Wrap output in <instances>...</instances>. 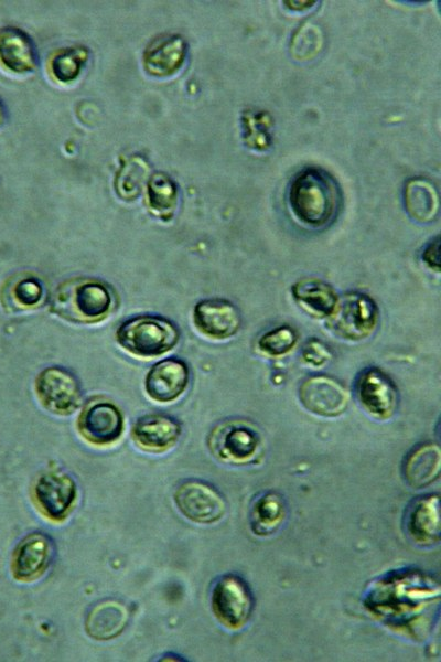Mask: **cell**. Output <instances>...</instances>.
Returning a JSON list of instances; mask_svg holds the SVG:
<instances>
[{
    "instance_id": "obj_1",
    "label": "cell",
    "mask_w": 441,
    "mask_h": 662,
    "mask_svg": "<svg viewBox=\"0 0 441 662\" xmlns=\"http://www.w3.org/2000/svg\"><path fill=\"white\" fill-rule=\"evenodd\" d=\"M115 290L89 277L71 278L54 290L50 310L72 323L90 324L105 320L116 308Z\"/></svg>"
},
{
    "instance_id": "obj_2",
    "label": "cell",
    "mask_w": 441,
    "mask_h": 662,
    "mask_svg": "<svg viewBox=\"0 0 441 662\" xmlns=\"http://www.w3.org/2000/svg\"><path fill=\"white\" fill-rule=\"evenodd\" d=\"M341 193L335 180L325 171L308 168L299 172L289 189V204L304 225L330 224L340 207Z\"/></svg>"
},
{
    "instance_id": "obj_3",
    "label": "cell",
    "mask_w": 441,
    "mask_h": 662,
    "mask_svg": "<svg viewBox=\"0 0 441 662\" xmlns=\"http://www.w3.org/2000/svg\"><path fill=\"white\" fill-rule=\"evenodd\" d=\"M180 330L171 320L155 314H139L125 320L116 340L127 352L141 357L159 356L173 349Z\"/></svg>"
},
{
    "instance_id": "obj_4",
    "label": "cell",
    "mask_w": 441,
    "mask_h": 662,
    "mask_svg": "<svg viewBox=\"0 0 441 662\" xmlns=\"http://www.w3.org/2000/svg\"><path fill=\"white\" fill-rule=\"evenodd\" d=\"M378 307L367 295L357 291L344 293L337 299L326 327L335 335L359 341L369 337L378 323Z\"/></svg>"
},
{
    "instance_id": "obj_5",
    "label": "cell",
    "mask_w": 441,
    "mask_h": 662,
    "mask_svg": "<svg viewBox=\"0 0 441 662\" xmlns=\"http://www.w3.org/2000/svg\"><path fill=\"white\" fill-rule=\"evenodd\" d=\"M35 394L41 405L55 415L73 414L82 404L79 381L63 366H47L35 378Z\"/></svg>"
},
{
    "instance_id": "obj_6",
    "label": "cell",
    "mask_w": 441,
    "mask_h": 662,
    "mask_svg": "<svg viewBox=\"0 0 441 662\" xmlns=\"http://www.w3.org/2000/svg\"><path fill=\"white\" fill-rule=\"evenodd\" d=\"M211 605L215 617L223 626L237 630L248 622L254 609V598L241 577L226 574L215 581Z\"/></svg>"
},
{
    "instance_id": "obj_7",
    "label": "cell",
    "mask_w": 441,
    "mask_h": 662,
    "mask_svg": "<svg viewBox=\"0 0 441 662\" xmlns=\"http://www.w3.org/2000/svg\"><path fill=\"white\" fill-rule=\"evenodd\" d=\"M208 447L219 459L243 465L256 458L261 449L257 430L243 420L224 421L208 436Z\"/></svg>"
},
{
    "instance_id": "obj_8",
    "label": "cell",
    "mask_w": 441,
    "mask_h": 662,
    "mask_svg": "<svg viewBox=\"0 0 441 662\" xmlns=\"http://www.w3.org/2000/svg\"><path fill=\"white\" fill-rule=\"evenodd\" d=\"M174 502L187 520L200 524L217 522L227 509L225 498L215 487L196 479L184 480L178 484Z\"/></svg>"
},
{
    "instance_id": "obj_9",
    "label": "cell",
    "mask_w": 441,
    "mask_h": 662,
    "mask_svg": "<svg viewBox=\"0 0 441 662\" xmlns=\"http://www.w3.org/2000/svg\"><path fill=\"white\" fill-rule=\"evenodd\" d=\"M80 435L89 442L107 446L117 441L123 431V417L111 402L95 398L89 401L77 419Z\"/></svg>"
},
{
    "instance_id": "obj_10",
    "label": "cell",
    "mask_w": 441,
    "mask_h": 662,
    "mask_svg": "<svg viewBox=\"0 0 441 662\" xmlns=\"http://www.w3.org/2000/svg\"><path fill=\"white\" fill-rule=\"evenodd\" d=\"M356 397L362 407L378 419L394 415L398 405V389L391 378L376 367L362 371L355 382Z\"/></svg>"
},
{
    "instance_id": "obj_11",
    "label": "cell",
    "mask_w": 441,
    "mask_h": 662,
    "mask_svg": "<svg viewBox=\"0 0 441 662\" xmlns=\"http://www.w3.org/2000/svg\"><path fill=\"white\" fill-rule=\"evenodd\" d=\"M299 398L305 409L323 417L340 416L349 402L344 385L336 378L322 374L309 376L301 383Z\"/></svg>"
},
{
    "instance_id": "obj_12",
    "label": "cell",
    "mask_w": 441,
    "mask_h": 662,
    "mask_svg": "<svg viewBox=\"0 0 441 662\" xmlns=\"http://www.w3.org/2000/svg\"><path fill=\"white\" fill-rule=\"evenodd\" d=\"M193 323L200 333L214 340L234 337L241 325L238 308L227 299L208 298L193 309Z\"/></svg>"
},
{
    "instance_id": "obj_13",
    "label": "cell",
    "mask_w": 441,
    "mask_h": 662,
    "mask_svg": "<svg viewBox=\"0 0 441 662\" xmlns=\"http://www.w3.org/2000/svg\"><path fill=\"white\" fill-rule=\"evenodd\" d=\"M55 556L53 538L44 532H32L18 544L12 560L13 576L34 580L42 576Z\"/></svg>"
},
{
    "instance_id": "obj_14",
    "label": "cell",
    "mask_w": 441,
    "mask_h": 662,
    "mask_svg": "<svg viewBox=\"0 0 441 662\" xmlns=\"http://www.w3.org/2000/svg\"><path fill=\"white\" fill-rule=\"evenodd\" d=\"M190 383V369L178 357H168L153 364L144 380L148 396L160 403L179 398Z\"/></svg>"
},
{
    "instance_id": "obj_15",
    "label": "cell",
    "mask_w": 441,
    "mask_h": 662,
    "mask_svg": "<svg viewBox=\"0 0 441 662\" xmlns=\"http://www.w3.org/2000/svg\"><path fill=\"white\" fill-rule=\"evenodd\" d=\"M34 495L37 505L47 517L62 521L75 502L76 483L67 473L46 472L37 479Z\"/></svg>"
},
{
    "instance_id": "obj_16",
    "label": "cell",
    "mask_w": 441,
    "mask_h": 662,
    "mask_svg": "<svg viewBox=\"0 0 441 662\" xmlns=\"http://www.w3.org/2000/svg\"><path fill=\"white\" fill-rule=\"evenodd\" d=\"M182 433L180 421L171 415L151 413L139 417L131 428L133 441L142 449L164 451L179 440Z\"/></svg>"
},
{
    "instance_id": "obj_17",
    "label": "cell",
    "mask_w": 441,
    "mask_h": 662,
    "mask_svg": "<svg viewBox=\"0 0 441 662\" xmlns=\"http://www.w3.org/2000/svg\"><path fill=\"white\" fill-rule=\"evenodd\" d=\"M187 52L184 39L178 34L160 35L143 52L146 71L159 77L173 75L183 65Z\"/></svg>"
},
{
    "instance_id": "obj_18",
    "label": "cell",
    "mask_w": 441,
    "mask_h": 662,
    "mask_svg": "<svg viewBox=\"0 0 441 662\" xmlns=\"http://www.w3.org/2000/svg\"><path fill=\"white\" fill-rule=\"evenodd\" d=\"M128 622L127 606L115 599H106L97 602L87 612L85 630L90 638L106 641L118 637Z\"/></svg>"
},
{
    "instance_id": "obj_19",
    "label": "cell",
    "mask_w": 441,
    "mask_h": 662,
    "mask_svg": "<svg viewBox=\"0 0 441 662\" xmlns=\"http://www.w3.org/2000/svg\"><path fill=\"white\" fill-rule=\"evenodd\" d=\"M0 60L15 73H28L36 68L39 58L32 39L17 28L0 30Z\"/></svg>"
},
{
    "instance_id": "obj_20",
    "label": "cell",
    "mask_w": 441,
    "mask_h": 662,
    "mask_svg": "<svg viewBox=\"0 0 441 662\" xmlns=\"http://www.w3.org/2000/svg\"><path fill=\"white\" fill-rule=\"evenodd\" d=\"M440 463L439 446L433 442H423L415 447L405 458L404 478L413 488L427 487L439 477Z\"/></svg>"
},
{
    "instance_id": "obj_21",
    "label": "cell",
    "mask_w": 441,
    "mask_h": 662,
    "mask_svg": "<svg viewBox=\"0 0 441 662\" xmlns=\"http://www.w3.org/2000/svg\"><path fill=\"white\" fill-rule=\"evenodd\" d=\"M406 526L413 541L420 544H432L439 540V498L422 496L413 502L406 517Z\"/></svg>"
},
{
    "instance_id": "obj_22",
    "label": "cell",
    "mask_w": 441,
    "mask_h": 662,
    "mask_svg": "<svg viewBox=\"0 0 441 662\" xmlns=\"http://www.w3.org/2000/svg\"><path fill=\"white\" fill-rule=\"evenodd\" d=\"M2 300L12 311L33 310L46 300V289L41 278L23 273L7 282Z\"/></svg>"
},
{
    "instance_id": "obj_23",
    "label": "cell",
    "mask_w": 441,
    "mask_h": 662,
    "mask_svg": "<svg viewBox=\"0 0 441 662\" xmlns=\"http://www.w3.org/2000/svg\"><path fill=\"white\" fill-rule=\"evenodd\" d=\"M294 300L309 313L327 318L337 302L334 288L327 282L316 278H304L291 287Z\"/></svg>"
},
{
    "instance_id": "obj_24",
    "label": "cell",
    "mask_w": 441,
    "mask_h": 662,
    "mask_svg": "<svg viewBox=\"0 0 441 662\" xmlns=\"http://www.w3.org/2000/svg\"><path fill=\"white\" fill-rule=\"evenodd\" d=\"M405 206L409 215L422 223L437 217L439 201L434 188L424 180H411L405 189Z\"/></svg>"
},
{
    "instance_id": "obj_25",
    "label": "cell",
    "mask_w": 441,
    "mask_h": 662,
    "mask_svg": "<svg viewBox=\"0 0 441 662\" xmlns=\"http://www.w3.org/2000/svg\"><path fill=\"white\" fill-rule=\"evenodd\" d=\"M148 205L157 214L169 216L178 204V188L165 173H154L147 183Z\"/></svg>"
},
{
    "instance_id": "obj_26",
    "label": "cell",
    "mask_w": 441,
    "mask_h": 662,
    "mask_svg": "<svg viewBox=\"0 0 441 662\" xmlns=\"http://www.w3.org/2000/svg\"><path fill=\"white\" fill-rule=\"evenodd\" d=\"M148 170L147 161L139 156H133L123 162L115 180L117 194L123 200L137 197L147 178Z\"/></svg>"
},
{
    "instance_id": "obj_27",
    "label": "cell",
    "mask_w": 441,
    "mask_h": 662,
    "mask_svg": "<svg viewBox=\"0 0 441 662\" xmlns=\"http://www.w3.org/2000/svg\"><path fill=\"white\" fill-rule=\"evenodd\" d=\"M87 57L86 47L64 49L51 60V72L62 83L72 82L79 75Z\"/></svg>"
},
{
    "instance_id": "obj_28",
    "label": "cell",
    "mask_w": 441,
    "mask_h": 662,
    "mask_svg": "<svg viewBox=\"0 0 441 662\" xmlns=\"http://www.w3.org/2000/svg\"><path fill=\"white\" fill-rule=\"evenodd\" d=\"M298 341L297 331L290 325H280L263 333L258 348L268 355L280 356L293 349Z\"/></svg>"
},
{
    "instance_id": "obj_29",
    "label": "cell",
    "mask_w": 441,
    "mask_h": 662,
    "mask_svg": "<svg viewBox=\"0 0 441 662\" xmlns=\"http://www.w3.org/2000/svg\"><path fill=\"white\" fill-rule=\"evenodd\" d=\"M256 523L261 527L273 528L283 515L282 502L275 494L265 495L255 506Z\"/></svg>"
},
{
    "instance_id": "obj_30",
    "label": "cell",
    "mask_w": 441,
    "mask_h": 662,
    "mask_svg": "<svg viewBox=\"0 0 441 662\" xmlns=\"http://www.w3.org/2000/svg\"><path fill=\"white\" fill-rule=\"evenodd\" d=\"M301 355L308 364L313 366L324 365L332 359L330 348L319 339L308 340L302 348Z\"/></svg>"
},
{
    "instance_id": "obj_31",
    "label": "cell",
    "mask_w": 441,
    "mask_h": 662,
    "mask_svg": "<svg viewBox=\"0 0 441 662\" xmlns=\"http://www.w3.org/2000/svg\"><path fill=\"white\" fill-rule=\"evenodd\" d=\"M440 243L439 237L431 241L422 252L423 261L433 270L440 269Z\"/></svg>"
},
{
    "instance_id": "obj_32",
    "label": "cell",
    "mask_w": 441,
    "mask_h": 662,
    "mask_svg": "<svg viewBox=\"0 0 441 662\" xmlns=\"http://www.w3.org/2000/svg\"><path fill=\"white\" fill-rule=\"evenodd\" d=\"M4 118H6L4 107L0 102V126L3 124Z\"/></svg>"
}]
</instances>
